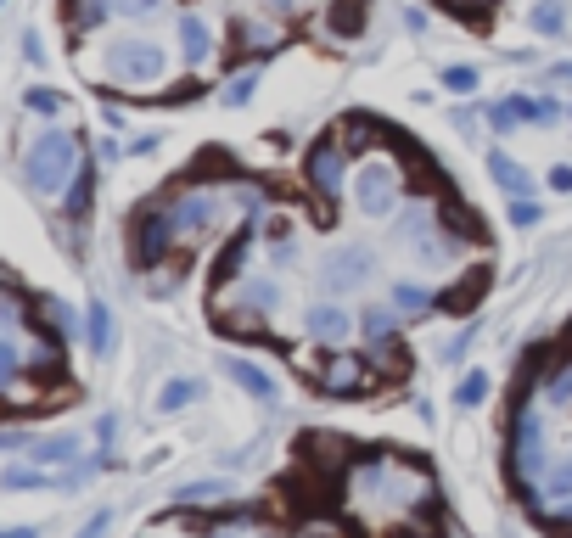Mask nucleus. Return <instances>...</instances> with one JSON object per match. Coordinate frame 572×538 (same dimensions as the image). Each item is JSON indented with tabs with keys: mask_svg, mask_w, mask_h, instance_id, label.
Wrapping results in <instances>:
<instances>
[{
	"mask_svg": "<svg viewBox=\"0 0 572 538\" xmlns=\"http://www.w3.org/2000/svg\"><path fill=\"white\" fill-rule=\"evenodd\" d=\"M79 174V141L68 129H45L40 141L23 152V180L40 191V197H62Z\"/></svg>",
	"mask_w": 572,
	"mask_h": 538,
	"instance_id": "obj_1",
	"label": "nucleus"
},
{
	"mask_svg": "<svg viewBox=\"0 0 572 538\" xmlns=\"http://www.w3.org/2000/svg\"><path fill=\"white\" fill-rule=\"evenodd\" d=\"M505 466H511V482L516 488H539L550 477V449H544V421L533 410H516L511 421V449H505Z\"/></svg>",
	"mask_w": 572,
	"mask_h": 538,
	"instance_id": "obj_2",
	"label": "nucleus"
},
{
	"mask_svg": "<svg viewBox=\"0 0 572 538\" xmlns=\"http://www.w3.org/2000/svg\"><path fill=\"white\" fill-rule=\"evenodd\" d=\"M404 197V174L387 163V157H365L354 169V208L365 219H393Z\"/></svg>",
	"mask_w": 572,
	"mask_h": 538,
	"instance_id": "obj_3",
	"label": "nucleus"
},
{
	"mask_svg": "<svg viewBox=\"0 0 572 538\" xmlns=\"http://www.w3.org/2000/svg\"><path fill=\"white\" fill-rule=\"evenodd\" d=\"M163 68H169V57H163V45H152V40L107 45V73H113L118 85H152V79H163Z\"/></svg>",
	"mask_w": 572,
	"mask_h": 538,
	"instance_id": "obj_4",
	"label": "nucleus"
},
{
	"mask_svg": "<svg viewBox=\"0 0 572 538\" xmlns=\"http://www.w3.org/2000/svg\"><path fill=\"white\" fill-rule=\"evenodd\" d=\"M174 241H180V225H174L169 202H158V208H141V213H135V264H141V269L163 264V258L174 253Z\"/></svg>",
	"mask_w": 572,
	"mask_h": 538,
	"instance_id": "obj_5",
	"label": "nucleus"
},
{
	"mask_svg": "<svg viewBox=\"0 0 572 538\" xmlns=\"http://www.w3.org/2000/svg\"><path fill=\"white\" fill-rule=\"evenodd\" d=\"M303 180H309V191H315V197L337 202L348 191V146L343 141L309 146V157H303Z\"/></svg>",
	"mask_w": 572,
	"mask_h": 538,
	"instance_id": "obj_6",
	"label": "nucleus"
},
{
	"mask_svg": "<svg viewBox=\"0 0 572 538\" xmlns=\"http://www.w3.org/2000/svg\"><path fill=\"white\" fill-rule=\"evenodd\" d=\"M169 213H174V225H180V236L197 241V236H208V230L219 225L225 197H219V191H208V185H186V191L169 202Z\"/></svg>",
	"mask_w": 572,
	"mask_h": 538,
	"instance_id": "obj_7",
	"label": "nucleus"
},
{
	"mask_svg": "<svg viewBox=\"0 0 572 538\" xmlns=\"http://www.w3.org/2000/svg\"><path fill=\"white\" fill-rule=\"evenodd\" d=\"M315 382L326 387L331 398H354V393H365V387L376 382L371 354H331V359H320Z\"/></svg>",
	"mask_w": 572,
	"mask_h": 538,
	"instance_id": "obj_8",
	"label": "nucleus"
},
{
	"mask_svg": "<svg viewBox=\"0 0 572 538\" xmlns=\"http://www.w3.org/2000/svg\"><path fill=\"white\" fill-rule=\"evenodd\" d=\"M348 331H354V314H348L343 303H309V309H303V337L309 342L337 348V342H348Z\"/></svg>",
	"mask_w": 572,
	"mask_h": 538,
	"instance_id": "obj_9",
	"label": "nucleus"
},
{
	"mask_svg": "<svg viewBox=\"0 0 572 538\" xmlns=\"http://www.w3.org/2000/svg\"><path fill=\"white\" fill-rule=\"evenodd\" d=\"M326 292H354V286L371 281V253L365 247H337V253L326 258Z\"/></svg>",
	"mask_w": 572,
	"mask_h": 538,
	"instance_id": "obj_10",
	"label": "nucleus"
},
{
	"mask_svg": "<svg viewBox=\"0 0 572 538\" xmlns=\"http://www.w3.org/2000/svg\"><path fill=\"white\" fill-rule=\"evenodd\" d=\"M393 219H399V225H393V236H399L404 247H415V253L438 236V202H410V208H399Z\"/></svg>",
	"mask_w": 572,
	"mask_h": 538,
	"instance_id": "obj_11",
	"label": "nucleus"
},
{
	"mask_svg": "<svg viewBox=\"0 0 572 538\" xmlns=\"http://www.w3.org/2000/svg\"><path fill=\"white\" fill-rule=\"evenodd\" d=\"M180 57H186V68H202V62L214 57V29L197 12L180 17Z\"/></svg>",
	"mask_w": 572,
	"mask_h": 538,
	"instance_id": "obj_12",
	"label": "nucleus"
},
{
	"mask_svg": "<svg viewBox=\"0 0 572 538\" xmlns=\"http://www.w3.org/2000/svg\"><path fill=\"white\" fill-rule=\"evenodd\" d=\"M230 40L242 45V51H275V45H281V23H264V17H236Z\"/></svg>",
	"mask_w": 572,
	"mask_h": 538,
	"instance_id": "obj_13",
	"label": "nucleus"
},
{
	"mask_svg": "<svg viewBox=\"0 0 572 538\" xmlns=\"http://www.w3.org/2000/svg\"><path fill=\"white\" fill-rule=\"evenodd\" d=\"M488 174H494V185H500V191H511V197H528V191H533L528 169H522L511 152H500V146L488 152Z\"/></svg>",
	"mask_w": 572,
	"mask_h": 538,
	"instance_id": "obj_14",
	"label": "nucleus"
},
{
	"mask_svg": "<svg viewBox=\"0 0 572 538\" xmlns=\"http://www.w3.org/2000/svg\"><path fill=\"white\" fill-rule=\"evenodd\" d=\"M90 197H96V169H90V163H79L73 185L62 191V213H68V219H85V213H90Z\"/></svg>",
	"mask_w": 572,
	"mask_h": 538,
	"instance_id": "obj_15",
	"label": "nucleus"
},
{
	"mask_svg": "<svg viewBox=\"0 0 572 538\" xmlns=\"http://www.w3.org/2000/svg\"><path fill=\"white\" fill-rule=\"evenodd\" d=\"M225 370H230V382L242 387V393H253V398H275V393H281V387H275V376H270V370L247 365V359H230Z\"/></svg>",
	"mask_w": 572,
	"mask_h": 538,
	"instance_id": "obj_16",
	"label": "nucleus"
},
{
	"mask_svg": "<svg viewBox=\"0 0 572 538\" xmlns=\"http://www.w3.org/2000/svg\"><path fill=\"white\" fill-rule=\"evenodd\" d=\"M23 370L51 382V376L62 370V348H57V337H34V348H29V359H23Z\"/></svg>",
	"mask_w": 572,
	"mask_h": 538,
	"instance_id": "obj_17",
	"label": "nucleus"
},
{
	"mask_svg": "<svg viewBox=\"0 0 572 538\" xmlns=\"http://www.w3.org/2000/svg\"><path fill=\"white\" fill-rule=\"evenodd\" d=\"M85 337H90V354H107V348H113V309H107V303H90L85 309Z\"/></svg>",
	"mask_w": 572,
	"mask_h": 538,
	"instance_id": "obj_18",
	"label": "nucleus"
},
{
	"mask_svg": "<svg viewBox=\"0 0 572 538\" xmlns=\"http://www.w3.org/2000/svg\"><path fill=\"white\" fill-rule=\"evenodd\" d=\"M68 17H73V29H101L113 12V0H68Z\"/></svg>",
	"mask_w": 572,
	"mask_h": 538,
	"instance_id": "obj_19",
	"label": "nucleus"
},
{
	"mask_svg": "<svg viewBox=\"0 0 572 538\" xmlns=\"http://www.w3.org/2000/svg\"><path fill=\"white\" fill-rule=\"evenodd\" d=\"M359 331L371 342H393V331H399V309H365L359 314Z\"/></svg>",
	"mask_w": 572,
	"mask_h": 538,
	"instance_id": "obj_20",
	"label": "nucleus"
},
{
	"mask_svg": "<svg viewBox=\"0 0 572 538\" xmlns=\"http://www.w3.org/2000/svg\"><path fill=\"white\" fill-rule=\"evenodd\" d=\"M29 454L40 466H68L73 454H79V438H45V443H29Z\"/></svg>",
	"mask_w": 572,
	"mask_h": 538,
	"instance_id": "obj_21",
	"label": "nucleus"
},
{
	"mask_svg": "<svg viewBox=\"0 0 572 538\" xmlns=\"http://www.w3.org/2000/svg\"><path fill=\"white\" fill-rule=\"evenodd\" d=\"M23 320H29V303L17 298L12 286H0V337H12V331H23Z\"/></svg>",
	"mask_w": 572,
	"mask_h": 538,
	"instance_id": "obj_22",
	"label": "nucleus"
},
{
	"mask_svg": "<svg viewBox=\"0 0 572 538\" xmlns=\"http://www.w3.org/2000/svg\"><path fill=\"white\" fill-rule=\"evenodd\" d=\"M544 404H550V410H567V404H572V359L550 370V382H544Z\"/></svg>",
	"mask_w": 572,
	"mask_h": 538,
	"instance_id": "obj_23",
	"label": "nucleus"
},
{
	"mask_svg": "<svg viewBox=\"0 0 572 538\" xmlns=\"http://www.w3.org/2000/svg\"><path fill=\"white\" fill-rule=\"evenodd\" d=\"M365 29V0H337L331 6V34H359Z\"/></svg>",
	"mask_w": 572,
	"mask_h": 538,
	"instance_id": "obj_24",
	"label": "nucleus"
},
{
	"mask_svg": "<svg viewBox=\"0 0 572 538\" xmlns=\"http://www.w3.org/2000/svg\"><path fill=\"white\" fill-rule=\"evenodd\" d=\"M528 23H533V34H561L567 29V6H561V0H539Z\"/></svg>",
	"mask_w": 572,
	"mask_h": 538,
	"instance_id": "obj_25",
	"label": "nucleus"
},
{
	"mask_svg": "<svg viewBox=\"0 0 572 538\" xmlns=\"http://www.w3.org/2000/svg\"><path fill=\"white\" fill-rule=\"evenodd\" d=\"M516 118H528V124H556L561 107H556L550 96H539V101H533V96H516Z\"/></svg>",
	"mask_w": 572,
	"mask_h": 538,
	"instance_id": "obj_26",
	"label": "nucleus"
},
{
	"mask_svg": "<svg viewBox=\"0 0 572 538\" xmlns=\"http://www.w3.org/2000/svg\"><path fill=\"white\" fill-rule=\"evenodd\" d=\"M427 286H415V281H399V286H393V309H399V314H427Z\"/></svg>",
	"mask_w": 572,
	"mask_h": 538,
	"instance_id": "obj_27",
	"label": "nucleus"
},
{
	"mask_svg": "<svg viewBox=\"0 0 572 538\" xmlns=\"http://www.w3.org/2000/svg\"><path fill=\"white\" fill-rule=\"evenodd\" d=\"M45 326L57 331V337H73V331H79V314H73L62 298H45Z\"/></svg>",
	"mask_w": 572,
	"mask_h": 538,
	"instance_id": "obj_28",
	"label": "nucleus"
},
{
	"mask_svg": "<svg viewBox=\"0 0 572 538\" xmlns=\"http://www.w3.org/2000/svg\"><path fill=\"white\" fill-rule=\"evenodd\" d=\"M225 494H230L225 482H186L174 499H180V505H214V499H225Z\"/></svg>",
	"mask_w": 572,
	"mask_h": 538,
	"instance_id": "obj_29",
	"label": "nucleus"
},
{
	"mask_svg": "<svg viewBox=\"0 0 572 538\" xmlns=\"http://www.w3.org/2000/svg\"><path fill=\"white\" fill-rule=\"evenodd\" d=\"M253 90H258V73H236V79L219 90V101H225V107H247V101H253Z\"/></svg>",
	"mask_w": 572,
	"mask_h": 538,
	"instance_id": "obj_30",
	"label": "nucleus"
},
{
	"mask_svg": "<svg viewBox=\"0 0 572 538\" xmlns=\"http://www.w3.org/2000/svg\"><path fill=\"white\" fill-rule=\"evenodd\" d=\"M483 398H488V370H472V376L460 382L455 404H460V410H472V404H483Z\"/></svg>",
	"mask_w": 572,
	"mask_h": 538,
	"instance_id": "obj_31",
	"label": "nucleus"
},
{
	"mask_svg": "<svg viewBox=\"0 0 572 538\" xmlns=\"http://www.w3.org/2000/svg\"><path fill=\"white\" fill-rule=\"evenodd\" d=\"M191 398H197V382H163V393H158V410H186Z\"/></svg>",
	"mask_w": 572,
	"mask_h": 538,
	"instance_id": "obj_32",
	"label": "nucleus"
},
{
	"mask_svg": "<svg viewBox=\"0 0 572 538\" xmlns=\"http://www.w3.org/2000/svg\"><path fill=\"white\" fill-rule=\"evenodd\" d=\"M17 376H23V354L0 337V393H6V387H17Z\"/></svg>",
	"mask_w": 572,
	"mask_h": 538,
	"instance_id": "obj_33",
	"label": "nucleus"
},
{
	"mask_svg": "<svg viewBox=\"0 0 572 538\" xmlns=\"http://www.w3.org/2000/svg\"><path fill=\"white\" fill-rule=\"evenodd\" d=\"M539 488H550V494H572V454H561V460H550V477H544Z\"/></svg>",
	"mask_w": 572,
	"mask_h": 538,
	"instance_id": "obj_34",
	"label": "nucleus"
},
{
	"mask_svg": "<svg viewBox=\"0 0 572 538\" xmlns=\"http://www.w3.org/2000/svg\"><path fill=\"white\" fill-rule=\"evenodd\" d=\"M113 12H118V17H135V23H146V17H158V12H163V0H113Z\"/></svg>",
	"mask_w": 572,
	"mask_h": 538,
	"instance_id": "obj_35",
	"label": "nucleus"
},
{
	"mask_svg": "<svg viewBox=\"0 0 572 538\" xmlns=\"http://www.w3.org/2000/svg\"><path fill=\"white\" fill-rule=\"evenodd\" d=\"M511 225L533 230V225H539V202H528V197H511Z\"/></svg>",
	"mask_w": 572,
	"mask_h": 538,
	"instance_id": "obj_36",
	"label": "nucleus"
},
{
	"mask_svg": "<svg viewBox=\"0 0 572 538\" xmlns=\"http://www.w3.org/2000/svg\"><path fill=\"white\" fill-rule=\"evenodd\" d=\"M444 90L466 96V90H477V73H472V68H444Z\"/></svg>",
	"mask_w": 572,
	"mask_h": 538,
	"instance_id": "obj_37",
	"label": "nucleus"
},
{
	"mask_svg": "<svg viewBox=\"0 0 572 538\" xmlns=\"http://www.w3.org/2000/svg\"><path fill=\"white\" fill-rule=\"evenodd\" d=\"M264 202H270V191H258V185H236V208H242V213H258Z\"/></svg>",
	"mask_w": 572,
	"mask_h": 538,
	"instance_id": "obj_38",
	"label": "nucleus"
},
{
	"mask_svg": "<svg viewBox=\"0 0 572 538\" xmlns=\"http://www.w3.org/2000/svg\"><path fill=\"white\" fill-rule=\"evenodd\" d=\"M57 107H62V96H57V90H29V113H45V118H51Z\"/></svg>",
	"mask_w": 572,
	"mask_h": 538,
	"instance_id": "obj_39",
	"label": "nucleus"
},
{
	"mask_svg": "<svg viewBox=\"0 0 572 538\" xmlns=\"http://www.w3.org/2000/svg\"><path fill=\"white\" fill-rule=\"evenodd\" d=\"M298 538H348V533H343L337 522H303V527H298Z\"/></svg>",
	"mask_w": 572,
	"mask_h": 538,
	"instance_id": "obj_40",
	"label": "nucleus"
},
{
	"mask_svg": "<svg viewBox=\"0 0 572 538\" xmlns=\"http://www.w3.org/2000/svg\"><path fill=\"white\" fill-rule=\"evenodd\" d=\"M488 124H494V129L505 135V129L516 124V101H500V107H488Z\"/></svg>",
	"mask_w": 572,
	"mask_h": 538,
	"instance_id": "obj_41",
	"label": "nucleus"
},
{
	"mask_svg": "<svg viewBox=\"0 0 572 538\" xmlns=\"http://www.w3.org/2000/svg\"><path fill=\"white\" fill-rule=\"evenodd\" d=\"M107 527H113V516H107V510H96V516H90V522H85V533H79V538H101V533H107Z\"/></svg>",
	"mask_w": 572,
	"mask_h": 538,
	"instance_id": "obj_42",
	"label": "nucleus"
},
{
	"mask_svg": "<svg viewBox=\"0 0 572 538\" xmlns=\"http://www.w3.org/2000/svg\"><path fill=\"white\" fill-rule=\"evenodd\" d=\"M550 185H556V191H572V169H567V163H561V169H550Z\"/></svg>",
	"mask_w": 572,
	"mask_h": 538,
	"instance_id": "obj_43",
	"label": "nucleus"
},
{
	"mask_svg": "<svg viewBox=\"0 0 572 538\" xmlns=\"http://www.w3.org/2000/svg\"><path fill=\"white\" fill-rule=\"evenodd\" d=\"M0 538H40V533H34V527H6Z\"/></svg>",
	"mask_w": 572,
	"mask_h": 538,
	"instance_id": "obj_44",
	"label": "nucleus"
},
{
	"mask_svg": "<svg viewBox=\"0 0 572 538\" xmlns=\"http://www.w3.org/2000/svg\"><path fill=\"white\" fill-rule=\"evenodd\" d=\"M556 79H572V62H556Z\"/></svg>",
	"mask_w": 572,
	"mask_h": 538,
	"instance_id": "obj_45",
	"label": "nucleus"
},
{
	"mask_svg": "<svg viewBox=\"0 0 572 538\" xmlns=\"http://www.w3.org/2000/svg\"><path fill=\"white\" fill-rule=\"evenodd\" d=\"M455 6H494V0H455Z\"/></svg>",
	"mask_w": 572,
	"mask_h": 538,
	"instance_id": "obj_46",
	"label": "nucleus"
},
{
	"mask_svg": "<svg viewBox=\"0 0 572 538\" xmlns=\"http://www.w3.org/2000/svg\"><path fill=\"white\" fill-rule=\"evenodd\" d=\"M214 538H242V533H230V527H219V533Z\"/></svg>",
	"mask_w": 572,
	"mask_h": 538,
	"instance_id": "obj_47",
	"label": "nucleus"
},
{
	"mask_svg": "<svg viewBox=\"0 0 572 538\" xmlns=\"http://www.w3.org/2000/svg\"><path fill=\"white\" fill-rule=\"evenodd\" d=\"M404 538H438V533H404Z\"/></svg>",
	"mask_w": 572,
	"mask_h": 538,
	"instance_id": "obj_48",
	"label": "nucleus"
},
{
	"mask_svg": "<svg viewBox=\"0 0 572 538\" xmlns=\"http://www.w3.org/2000/svg\"><path fill=\"white\" fill-rule=\"evenodd\" d=\"M0 6H6V0H0Z\"/></svg>",
	"mask_w": 572,
	"mask_h": 538,
	"instance_id": "obj_49",
	"label": "nucleus"
}]
</instances>
